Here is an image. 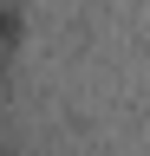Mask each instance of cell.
I'll list each match as a JSON object with an SVG mask.
<instances>
[{
	"label": "cell",
	"instance_id": "obj_1",
	"mask_svg": "<svg viewBox=\"0 0 150 156\" xmlns=\"http://www.w3.org/2000/svg\"><path fill=\"white\" fill-rule=\"evenodd\" d=\"M13 39H20V13H13V0H0V58H7Z\"/></svg>",
	"mask_w": 150,
	"mask_h": 156
}]
</instances>
